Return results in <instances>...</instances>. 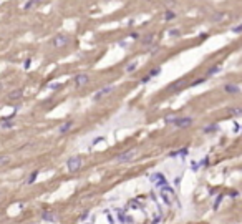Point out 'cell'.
I'll return each mask as SVG.
<instances>
[{
  "mask_svg": "<svg viewBox=\"0 0 242 224\" xmlns=\"http://www.w3.org/2000/svg\"><path fill=\"white\" fill-rule=\"evenodd\" d=\"M149 179H151V181L154 183L156 188H161V189H163V188H166V186H167V181H166V178L161 174V173L151 174V176H149Z\"/></svg>",
  "mask_w": 242,
  "mask_h": 224,
  "instance_id": "5b68a950",
  "label": "cell"
},
{
  "mask_svg": "<svg viewBox=\"0 0 242 224\" xmlns=\"http://www.w3.org/2000/svg\"><path fill=\"white\" fill-rule=\"evenodd\" d=\"M37 178H38V171H33V173L28 176V179H27V184H33V183L37 181Z\"/></svg>",
  "mask_w": 242,
  "mask_h": 224,
  "instance_id": "44dd1931",
  "label": "cell"
},
{
  "mask_svg": "<svg viewBox=\"0 0 242 224\" xmlns=\"http://www.w3.org/2000/svg\"><path fill=\"white\" fill-rule=\"evenodd\" d=\"M219 71H221V67L214 65L212 68H209V70H207V73H206V80H207L209 77H212V75H216V73H219Z\"/></svg>",
  "mask_w": 242,
  "mask_h": 224,
  "instance_id": "ac0fdd59",
  "label": "cell"
},
{
  "mask_svg": "<svg viewBox=\"0 0 242 224\" xmlns=\"http://www.w3.org/2000/svg\"><path fill=\"white\" fill-rule=\"evenodd\" d=\"M224 19H226V13L224 12H217V13H214L212 17H211L212 22H222Z\"/></svg>",
  "mask_w": 242,
  "mask_h": 224,
  "instance_id": "d6986e66",
  "label": "cell"
},
{
  "mask_svg": "<svg viewBox=\"0 0 242 224\" xmlns=\"http://www.w3.org/2000/svg\"><path fill=\"white\" fill-rule=\"evenodd\" d=\"M23 96V90H13L12 93H9V100H20Z\"/></svg>",
  "mask_w": 242,
  "mask_h": 224,
  "instance_id": "9a60e30c",
  "label": "cell"
},
{
  "mask_svg": "<svg viewBox=\"0 0 242 224\" xmlns=\"http://www.w3.org/2000/svg\"><path fill=\"white\" fill-rule=\"evenodd\" d=\"M161 198L164 199L166 204H173V203H174V198H176V196H174V191H173L169 186H166V188H163V189H161Z\"/></svg>",
  "mask_w": 242,
  "mask_h": 224,
  "instance_id": "277c9868",
  "label": "cell"
},
{
  "mask_svg": "<svg viewBox=\"0 0 242 224\" xmlns=\"http://www.w3.org/2000/svg\"><path fill=\"white\" fill-rule=\"evenodd\" d=\"M42 219L47 221V223H57L58 221V216L55 214L53 211H43L42 213Z\"/></svg>",
  "mask_w": 242,
  "mask_h": 224,
  "instance_id": "30bf717a",
  "label": "cell"
},
{
  "mask_svg": "<svg viewBox=\"0 0 242 224\" xmlns=\"http://www.w3.org/2000/svg\"><path fill=\"white\" fill-rule=\"evenodd\" d=\"M153 42H154V35H153V33H148V35H144V38H141V43H143L144 47H149Z\"/></svg>",
  "mask_w": 242,
  "mask_h": 224,
  "instance_id": "5bb4252c",
  "label": "cell"
},
{
  "mask_svg": "<svg viewBox=\"0 0 242 224\" xmlns=\"http://www.w3.org/2000/svg\"><path fill=\"white\" fill-rule=\"evenodd\" d=\"M158 52H159V47H153V48H151V47H149V53H158Z\"/></svg>",
  "mask_w": 242,
  "mask_h": 224,
  "instance_id": "83f0119b",
  "label": "cell"
},
{
  "mask_svg": "<svg viewBox=\"0 0 242 224\" xmlns=\"http://www.w3.org/2000/svg\"><path fill=\"white\" fill-rule=\"evenodd\" d=\"M167 125H174L176 128H187L194 123V118L191 116H167L164 118Z\"/></svg>",
  "mask_w": 242,
  "mask_h": 224,
  "instance_id": "6da1fadb",
  "label": "cell"
},
{
  "mask_svg": "<svg viewBox=\"0 0 242 224\" xmlns=\"http://www.w3.org/2000/svg\"><path fill=\"white\" fill-rule=\"evenodd\" d=\"M227 113H229L231 116H241V115H242V108H239V106L229 108V110H227Z\"/></svg>",
  "mask_w": 242,
  "mask_h": 224,
  "instance_id": "2e32d148",
  "label": "cell"
},
{
  "mask_svg": "<svg viewBox=\"0 0 242 224\" xmlns=\"http://www.w3.org/2000/svg\"><path fill=\"white\" fill-rule=\"evenodd\" d=\"M88 214H90V213H88V211H85V213H83V214H81V219H83V221H85V219H86V217H88Z\"/></svg>",
  "mask_w": 242,
  "mask_h": 224,
  "instance_id": "f546056e",
  "label": "cell"
},
{
  "mask_svg": "<svg viewBox=\"0 0 242 224\" xmlns=\"http://www.w3.org/2000/svg\"><path fill=\"white\" fill-rule=\"evenodd\" d=\"M158 73H159V68H154V70H153V71H151V73H149V77L153 78V77H156Z\"/></svg>",
  "mask_w": 242,
  "mask_h": 224,
  "instance_id": "f1b7e54d",
  "label": "cell"
},
{
  "mask_svg": "<svg viewBox=\"0 0 242 224\" xmlns=\"http://www.w3.org/2000/svg\"><path fill=\"white\" fill-rule=\"evenodd\" d=\"M45 0H27L25 2V5H23V10L25 12H28V10H33L35 7H38L40 3H43Z\"/></svg>",
  "mask_w": 242,
  "mask_h": 224,
  "instance_id": "8fae6325",
  "label": "cell"
},
{
  "mask_svg": "<svg viewBox=\"0 0 242 224\" xmlns=\"http://www.w3.org/2000/svg\"><path fill=\"white\" fill-rule=\"evenodd\" d=\"M73 125H75L73 121H65L63 125H60V126H58V133H60V135H65V133H68V131L73 128Z\"/></svg>",
  "mask_w": 242,
  "mask_h": 224,
  "instance_id": "7c38bea8",
  "label": "cell"
},
{
  "mask_svg": "<svg viewBox=\"0 0 242 224\" xmlns=\"http://www.w3.org/2000/svg\"><path fill=\"white\" fill-rule=\"evenodd\" d=\"M136 156V149H129V151H126L123 155L118 156V161L119 163H129V161H133Z\"/></svg>",
  "mask_w": 242,
  "mask_h": 224,
  "instance_id": "ba28073f",
  "label": "cell"
},
{
  "mask_svg": "<svg viewBox=\"0 0 242 224\" xmlns=\"http://www.w3.org/2000/svg\"><path fill=\"white\" fill-rule=\"evenodd\" d=\"M116 213H118V217H119V221L121 223H128V224H133V217H129L128 214H125L121 209H116Z\"/></svg>",
  "mask_w": 242,
  "mask_h": 224,
  "instance_id": "4fadbf2b",
  "label": "cell"
},
{
  "mask_svg": "<svg viewBox=\"0 0 242 224\" xmlns=\"http://www.w3.org/2000/svg\"><path fill=\"white\" fill-rule=\"evenodd\" d=\"M183 85H184V80H179V81H176V83H173V85H171V90H179Z\"/></svg>",
  "mask_w": 242,
  "mask_h": 224,
  "instance_id": "d4e9b609",
  "label": "cell"
},
{
  "mask_svg": "<svg viewBox=\"0 0 242 224\" xmlns=\"http://www.w3.org/2000/svg\"><path fill=\"white\" fill-rule=\"evenodd\" d=\"M232 32H234V33H242V23H239L237 27H234Z\"/></svg>",
  "mask_w": 242,
  "mask_h": 224,
  "instance_id": "484cf974",
  "label": "cell"
},
{
  "mask_svg": "<svg viewBox=\"0 0 242 224\" xmlns=\"http://www.w3.org/2000/svg\"><path fill=\"white\" fill-rule=\"evenodd\" d=\"M176 17H177V13H176L174 10H166V12H164V20H166V22L176 19Z\"/></svg>",
  "mask_w": 242,
  "mask_h": 224,
  "instance_id": "e0dca14e",
  "label": "cell"
},
{
  "mask_svg": "<svg viewBox=\"0 0 242 224\" xmlns=\"http://www.w3.org/2000/svg\"><path fill=\"white\" fill-rule=\"evenodd\" d=\"M183 35V32L179 28H173V30H169V37H173V38H176V37H181Z\"/></svg>",
  "mask_w": 242,
  "mask_h": 224,
  "instance_id": "603a6c76",
  "label": "cell"
},
{
  "mask_svg": "<svg viewBox=\"0 0 242 224\" xmlns=\"http://www.w3.org/2000/svg\"><path fill=\"white\" fill-rule=\"evenodd\" d=\"M113 90H115V87H113V85L103 87L101 90H100V91H98V93H95V95H93V100H95V101H100V100H103L105 96L111 95V91H113Z\"/></svg>",
  "mask_w": 242,
  "mask_h": 224,
  "instance_id": "8992f818",
  "label": "cell"
},
{
  "mask_svg": "<svg viewBox=\"0 0 242 224\" xmlns=\"http://www.w3.org/2000/svg\"><path fill=\"white\" fill-rule=\"evenodd\" d=\"M10 163V156L9 155H0V166H5Z\"/></svg>",
  "mask_w": 242,
  "mask_h": 224,
  "instance_id": "7402d4cb",
  "label": "cell"
},
{
  "mask_svg": "<svg viewBox=\"0 0 242 224\" xmlns=\"http://www.w3.org/2000/svg\"><path fill=\"white\" fill-rule=\"evenodd\" d=\"M224 91L227 95H239L242 91V88L239 85H234V83H227V85H224Z\"/></svg>",
  "mask_w": 242,
  "mask_h": 224,
  "instance_id": "9c48e42d",
  "label": "cell"
},
{
  "mask_svg": "<svg viewBox=\"0 0 242 224\" xmlns=\"http://www.w3.org/2000/svg\"><path fill=\"white\" fill-rule=\"evenodd\" d=\"M51 43H53L55 48H63V47H67L68 43H70V37L65 35V33H60V35H57V37L53 38Z\"/></svg>",
  "mask_w": 242,
  "mask_h": 224,
  "instance_id": "3957f363",
  "label": "cell"
},
{
  "mask_svg": "<svg viewBox=\"0 0 242 224\" xmlns=\"http://www.w3.org/2000/svg\"><path fill=\"white\" fill-rule=\"evenodd\" d=\"M81 165H83L81 156H71V158L67 161V168H68V171H71V173L78 171V169L81 168Z\"/></svg>",
  "mask_w": 242,
  "mask_h": 224,
  "instance_id": "7a4b0ae2",
  "label": "cell"
},
{
  "mask_svg": "<svg viewBox=\"0 0 242 224\" xmlns=\"http://www.w3.org/2000/svg\"><path fill=\"white\" fill-rule=\"evenodd\" d=\"M221 201H222V196H219V198H217V201L214 203V209H217V206L221 204Z\"/></svg>",
  "mask_w": 242,
  "mask_h": 224,
  "instance_id": "4316f807",
  "label": "cell"
},
{
  "mask_svg": "<svg viewBox=\"0 0 242 224\" xmlns=\"http://www.w3.org/2000/svg\"><path fill=\"white\" fill-rule=\"evenodd\" d=\"M217 130H219L217 125H209V126L204 128V133H212V131H217Z\"/></svg>",
  "mask_w": 242,
  "mask_h": 224,
  "instance_id": "cb8c5ba5",
  "label": "cell"
},
{
  "mask_svg": "<svg viewBox=\"0 0 242 224\" xmlns=\"http://www.w3.org/2000/svg\"><path fill=\"white\" fill-rule=\"evenodd\" d=\"M88 81H90V77H88L86 73H78L76 77L73 78V83H75V87H76V88L85 87Z\"/></svg>",
  "mask_w": 242,
  "mask_h": 224,
  "instance_id": "52a82bcc",
  "label": "cell"
},
{
  "mask_svg": "<svg viewBox=\"0 0 242 224\" xmlns=\"http://www.w3.org/2000/svg\"><path fill=\"white\" fill-rule=\"evenodd\" d=\"M136 68H138V61H131V63H128V67L125 68V71L126 73H133Z\"/></svg>",
  "mask_w": 242,
  "mask_h": 224,
  "instance_id": "ffe728a7",
  "label": "cell"
}]
</instances>
